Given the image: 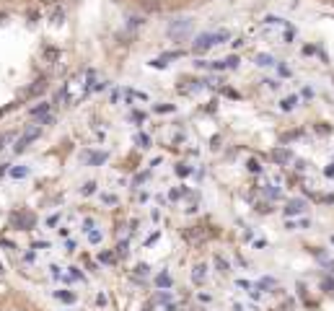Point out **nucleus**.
I'll list each match as a JSON object with an SVG mask.
<instances>
[{
  "instance_id": "1",
  "label": "nucleus",
  "mask_w": 334,
  "mask_h": 311,
  "mask_svg": "<svg viewBox=\"0 0 334 311\" xmlns=\"http://www.w3.org/2000/svg\"><path fill=\"white\" fill-rule=\"evenodd\" d=\"M52 5H24L18 13L0 8V125L32 107L55 88L65 67V47L49 32L67 21H52L36 36L24 39L47 18Z\"/></svg>"
},
{
  "instance_id": "2",
  "label": "nucleus",
  "mask_w": 334,
  "mask_h": 311,
  "mask_svg": "<svg viewBox=\"0 0 334 311\" xmlns=\"http://www.w3.org/2000/svg\"><path fill=\"white\" fill-rule=\"evenodd\" d=\"M0 311H42L32 298H26L24 293L8 283L3 262H0Z\"/></svg>"
},
{
  "instance_id": "3",
  "label": "nucleus",
  "mask_w": 334,
  "mask_h": 311,
  "mask_svg": "<svg viewBox=\"0 0 334 311\" xmlns=\"http://www.w3.org/2000/svg\"><path fill=\"white\" fill-rule=\"evenodd\" d=\"M228 39H231V34H228V32L200 34V36H197V42H194V52H197V55H202V52H207L210 47H215V44H223V42H228Z\"/></svg>"
},
{
  "instance_id": "4",
  "label": "nucleus",
  "mask_w": 334,
  "mask_h": 311,
  "mask_svg": "<svg viewBox=\"0 0 334 311\" xmlns=\"http://www.w3.org/2000/svg\"><path fill=\"white\" fill-rule=\"evenodd\" d=\"M189 32H192V21H189V18H176L169 26V36H171V39H181V36H187Z\"/></svg>"
},
{
  "instance_id": "5",
  "label": "nucleus",
  "mask_w": 334,
  "mask_h": 311,
  "mask_svg": "<svg viewBox=\"0 0 334 311\" xmlns=\"http://www.w3.org/2000/svg\"><path fill=\"white\" fill-rule=\"evenodd\" d=\"M306 210V202L303 200H287L285 202V215H301Z\"/></svg>"
},
{
  "instance_id": "6",
  "label": "nucleus",
  "mask_w": 334,
  "mask_h": 311,
  "mask_svg": "<svg viewBox=\"0 0 334 311\" xmlns=\"http://www.w3.org/2000/svg\"><path fill=\"white\" fill-rule=\"evenodd\" d=\"M210 67H215V70H233V67H239V57H228V60H215Z\"/></svg>"
},
{
  "instance_id": "7",
  "label": "nucleus",
  "mask_w": 334,
  "mask_h": 311,
  "mask_svg": "<svg viewBox=\"0 0 334 311\" xmlns=\"http://www.w3.org/2000/svg\"><path fill=\"white\" fill-rule=\"evenodd\" d=\"M3 3H11V0H0V8H5ZM67 3V0H24V5H60Z\"/></svg>"
},
{
  "instance_id": "8",
  "label": "nucleus",
  "mask_w": 334,
  "mask_h": 311,
  "mask_svg": "<svg viewBox=\"0 0 334 311\" xmlns=\"http://www.w3.org/2000/svg\"><path fill=\"white\" fill-rule=\"evenodd\" d=\"M132 143H135L140 150H148V148H150V135H148V132H135V135H132Z\"/></svg>"
},
{
  "instance_id": "9",
  "label": "nucleus",
  "mask_w": 334,
  "mask_h": 311,
  "mask_svg": "<svg viewBox=\"0 0 334 311\" xmlns=\"http://www.w3.org/2000/svg\"><path fill=\"white\" fill-rule=\"evenodd\" d=\"M293 158V153L287 148H275L272 150V161H277V164H287Z\"/></svg>"
},
{
  "instance_id": "10",
  "label": "nucleus",
  "mask_w": 334,
  "mask_h": 311,
  "mask_svg": "<svg viewBox=\"0 0 334 311\" xmlns=\"http://www.w3.org/2000/svg\"><path fill=\"white\" fill-rule=\"evenodd\" d=\"M138 5H140L143 11H148V13L161 11V3H158V0H138Z\"/></svg>"
},
{
  "instance_id": "11",
  "label": "nucleus",
  "mask_w": 334,
  "mask_h": 311,
  "mask_svg": "<svg viewBox=\"0 0 334 311\" xmlns=\"http://www.w3.org/2000/svg\"><path fill=\"white\" fill-rule=\"evenodd\" d=\"M205 275H207V264H197V267H194V272H192V280H194L197 285H202Z\"/></svg>"
},
{
  "instance_id": "12",
  "label": "nucleus",
  "mask_w": 334,
  "mask_h": 311,
  "mask_svg": "<svg viewBox=\"0 0 334 311\" xmlns=\"http://www.w3.org/2000/svg\"><path fill=\"white\" fill-rule=\"evenodd\" d=\"M148 272H150V264H145V262H140V264H135L132 275H135V278H148Z\"/></svg>"
},
{
  "instance_id": "13",
  "label": "nucleus",
  "mask_w": 334,
  "mask_h": 311,
  "mask_svg": "<svg viewBox=\"0 0 334 311\" xmlns=\"http://www.w3.org/2000/svg\"><path fill=\"white\" fill-rule=\"evenodd\" d=\"M156 285H158V288H171V285H174V280H171V275L161 272V275L156 278Z\"/></svg>"
},
{
  "instance_id": "14",
  "label": "nucleus",
  "mask_w": 334,
  "mask_h": 311,
  "mask_svg": "<svg viewBox=\"0 0 334 311\" xmlns=\"http://www.w3.org/2000/svg\"><path fill=\"white\" fill-rule=\"evenodd\" d=\"M295 104H298V96H285L283 101H280V107L285 112H290V109H295Z\"/></svg>"
},
{
  "instance_id": "15",
  "label": "nucleus",
  "mask_w": 334,
  "mask_h": 311,
  "mask_svg": "<svg viewBox=\"0 0 334 311\" xmlns=\"http://www.w3.org/2000/svg\"><path fill=\"white\" fill-rule=\"evenodd\" d=\"M246 169L252 171V174H259V171H262V164L256 161V158H249V161H246Z\"/></svg>"
},
{
  "instance_id": "16",
  "label": "nucleus",
  "mask_w": 334,
  "mask_h": 311,
  "mask_svg": "<svg viewBox=\"0 0 334 311\" xmlns=\"http://www.w3.org/2000/svg\"><path fill=\"white\" fill-rule=\"evenodd\" d=\"M215 264H218V270H220V272H228V270H231V267H228V262H225L220 254L215 257Z\"/></svg>"
},
{
  "instance_id": "17",
  "label": "nucleus",
  "mask_w": 334,
  "mask_h": 311,
  "mask_svg": "<svg viewBox=\"0 0 334 311\" xmlns=\"http://www.w3.org/2000/svg\"><path fill=\"white\" fill-rule=\"evenodd\" d=\"M256 210L259 213H272V202L267 200V202H256Z\"/></svg>"
},
{
  "instance_id": "18",
  "label": "nucleus",
  "mask_w": 334,
  "mask_h": 311,
  "mask_svg": "<svg viewBox=\"0 0 334 311\" xmlns=\"http://www.w3.org/2000/svg\"><path fill=\"white\" fill-rule=\"evenodd\" d=\"M256 65H275V60H272L270 55H259L256 57Z\"/></svg>"
},
{
  "instance_id": "19",
  "label": "nucleus",
  "mask_w": 334,
  "mask_h": 311,
  "mask_svg": "<svg viewBox=\"0 0 334 311\" xmlns=\"http://www.w3.org/2000/svg\"><path fill=\"white\" fill-rule=\"evenodd\" d=\"M176 174H179V177H189V174H192V169H189V166H184V164H179V166H176Z\"/></svg>"
},
{
  "instance_id": "20",
  "label": "nucleus",
  "mask_w": 334,
  "mask_h": 311,
  "mask_svg": "<svg viewBox=\"0 0 334 311\" xmlns=\"http://www.w3.org/2000/svg\"><path fill=\"white\" fill-rule=\"evenodd\" d=\"M275 285H277V283H275V280H272V278H270V280H262V283H259V288H262V291H267V288H275Z\"/></svg>"
},
{
  "instance_id": "21",
  "label": "nucleus",
  "mask_w": 334,
  "mask_h": 311,
  "mask_svg": "<svg viewBox=\"0 0 334 311\" xmlns=\"http://www.w3.org/2000/svg\"><path fill=\"white\" fill-rule=\"evenodd\" d=\"M153 109H156V112H174V107H171V104H156Z\"/></svg>"
},
{
  "instance_id": "22",
  "label": "nucleus",
  "mask_w": 334,
  "mask_h": 311,
  "mask_svg": "<svg viewBox=\"0 0 334 311\" xmlns=\"http://www.w3.org/2000/svg\"><path fill=\"white\" fill-rule=\"evenodd\" d=\"M293 36H295V32H293V29H285V34H283V39H285V42H290V39H293Z\"/></svg>"
},
{
  "instance_id": "23",
  "label": "nucleus",
  "mask_w": 334,
  "mask_h": 311,
  "mask_svg": "<svg viewBox=\"0 0 334 311\" xmlns=\"http://www.w3.org/2000/svg\"><path fill=\"white\" fill-rule=\"evenodd\" d=\"M239 288H244V291H252V283H249V280H239Z\"/></svg>"
},
{
  "instance_id": "24",
  "label": "nucleus",
  "mask_w": 334,
  "mask_h": 311,
  "mask_svg": "<svg viewBox=\"0 0 334 311\" xmlns=\"http://www.w3.org/2000/svg\"><path fill=\"white\" fill-rule=\"evenodd\" d=\"M329 267H332V270H334V262H329Z\"/></svg>"
},
{
  "instance_id": "25",
  "label": "nucleus",
  "mask_w": 334,
  "mask_h": 311,
  "mask_svg": "<svg viewBox=\"0 0 334 311\" xmlns=\"http://www.w3.org/2000/svg\"><path fill=\"white\" fill-rule=\"evenodd\" d=\"M332 3H334V0H332Z\"/></svg>"
}]
</instances>
